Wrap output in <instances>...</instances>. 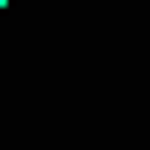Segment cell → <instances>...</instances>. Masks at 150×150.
<instances>
[{
    "label": "cell",
    "mask_w": 150,
    "mask_h": 150,
    "mask_svg": "<svg viewBox=\"0 0 150 150\" xmlns=\"http://www.w3.org/2000/svg\"><path fill=\"white\" fill-rule=\"evenodd\" d=\"M7 7H14V0H0V14H7Z\"/></svg>",
    "instance_id": "1"
}]
</instances>
